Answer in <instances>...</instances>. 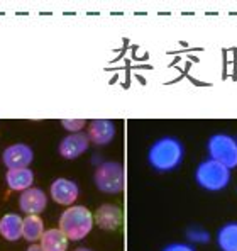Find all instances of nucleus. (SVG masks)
<instances>
[{"mask_svg":"<svg viewBox=\"0 0 237 251\" xmlns=\"http://www.w3.org/2000/svg\"><path fill=\"white\" fill-rule=\"evenodd\" d=\"M22 219L24 217L16 212L2 216V219H0V236L9 243L19 241L22 238Z\"/></svg>","mask_w":237,"mask_h":251,"instance_id":"nucleus-12","label":"nucleus"},{"mask_svg":"<svg viewBox=\"0 0 237 251\" xmlns=\"http://www.w3.org/2000/svg\"><path fill=\"white\" fill-rule=\"evenodd\" d=\"M5 182L10 190L14 192H24L32 187L34 183V172L31 168H17V170H7Z\"/></svg>","mask_w":237,"mask_h":251,"instance_id":"nucleus-13","label":"nucleus"},{"mask_svg":"<svg viewBox=\"0 0 237 251\" xmlns=\"http://www.w3.org/2000/svg\"><path fill=\"white\" fill-rule=\"evenodd\" d=\"M217 246L220 251H237V223H227L217 231Z\"/></svg>","mask_w":237,"mask_h":251,"instance_id":"nucleus-16","label":"nucleus"},{"mask_svg":"<svg viewBox=\"0 0 237 251\" xmlns=\"http://www.w3.org/2000/svg\"><path fill=\"white\" fill-rule=\"evenodd\" d=\"M210 160L224 165L229 170L237 167V139L225 132H217L207 143Z\"/></svg>","mask_w":237,"mask_h":251,"instance_id":"nucleus-5","label":"nucleus"},{"mask_svg":"<svg viewBox=\"0 0 237 251\" xmlns=\"http://www.w3.org/2000/svg\"><path fill=\"white\" fill-rule=\"evenodd\" d=\"M34 160V151L25 143H16L3 150L2 161L7 170H17V168H29V165Z\"/></svg>","mask_w":237,"mask_h":251,"instance_id":"nucleus-6","label":"nucleus"},{"mask_svg":"<svg viewBox=\"0 0 237 251\" xmlns=\"http://www.w3.org/2000/svg\"><path fill=\"white\" fill-rule=\"evenodd\" d=\"M25 251H43V248H41L39 243H34V245H29V248Z\"/></svg>","mask_w":237,"mask_h":251,"instance_id":"nucleus-20","label":"nucleus"},{"mask_svg":"<svg viewBox=\"0 0 237 251\" xmlns=\"http://www.w3.org/2000/svg\"><path fill=\"white\" fill-rule=\"evenodd\" d=\"M39 245L43 251H68L70 239L63 234L59 227H51V229L44 231Z\"/></svg>","mask_w":237,"mask_h":251,"instance_id":"nucleus-14","label":"nucleus"},{"mask_svg":"<svg viewBox=\"0 0 237 251\" xmlns=\"http://www.w3.org/2000/svg\"><path fill=\"white\" fill-rule=\"evenodd\" d=\"M73 251H94V250H90V248H85V246H80V248H76V250H73Z\"/></svg>","mask_w":237,"mask_h":251,"instance_id":"nucleus-21","label":"nucleus"},{"mask_svg":"<svg viewBox=\"0 0 237 251\" xmlns=\"http://www.w3.org/2000/svg\"><path fill=\"white\" fill-rule=\"evenodd\" d=\"M187 238L190 243H198V245H207L210 241V232L203 227H190L187 231Z\"/></svg>","mask_w":237,"mask_h":251,"instance_id":"nucleus-17","label":"nucleus"},{"mask_svg":"<svg viewBox=\"0 0 237 251\" xmlns=\"http://www.w3.org/2000/svg\"><path fill=\"white\" fill-rule=\"evenodd\" d=\"M88 139L97 146H105L116 138V124L109 119L92 121L88 127Z\"/></svg>","mask_w":237,"mask_h":251,"instance_id":"nucleus-11","label":"nucleus"},{"mask_svg":"<svg viewBox=\"0 0 237 251\" xmlns=\"http://www.w3.org/2000/svg\"><path fill=\"white\" fill-rule=\"evenodd\" d=\"M47 205V194L39 187H31L19 195V209L25 216H39Z\"/></svg>","mask_w":237,"mask_h":251,"instance_id":"nucleus-8","label":"nucleus"},{"mask_svg":"<svg viewBox=\"0 0 237 251\" xmlns=\"http://www.w3.org/2000/svg\"><path fill=\"white\" fill-rule=\"evenodd\" d=\"M49 195L58 205L71 207L80 197V187L70 178H56L49 187Z\"/></svg>","mask_w":237,"mask_h":251,"instance_id":"nucleus-7","label":"nucleus"},{"mask_svg":"<svg viewBox=\"0 0 237 251\" xmlns=\"http://www.w3.org/2000/svg\"><path fill=\"white\" fill-rule=\"evenodd\" d=\"M185 158V146L175 136H163L151 145L147 161L156 172H171L178 168Z\"/></svg>","mask_w":237,"mask_h":251,"instance_id":"nucleus-1","label":"nucleus"},{"mask_svg":"<svg viewBox=\"0 0 237 251\" xmlns=\"http://www.w3.org/2000/svg\"><path fill=\"white\" fill-rule=\"evenodd\" d=\"M95 226L94 214L90 212V209H87L85 205H71L63 210V214L59 216V224L58 227L63 231V234L70 239V241H81L92 232Z\"/></svg>","mask_w":237,"mask_h":251,"instance_id":"nucleus-2","label":"nucleus"},{"mask_svg":"<svg viewBox=\"0 0 237 251\" xmlns=\"http://www.w3.org/2000/svg\"><path fill=\"white\" fill-rule=\"evenodd\" d=\"M195 180L203 190L220 192L231 183V170L209 158L195 170Z\"/></svg>","mask_w":237,"mask_h":251,"instance_id":"nucleus-3","label":"nucleus"},{"mask_svg":"<svg viewBox=\"0 0 237 251\" xmlns=\"http://www.w3.org/2000/svg\"><path fill=\"white\" fill-rule=\"evenodd\" d=\"M94 182L103 194H120L125 183L124 167L118 161H102L94 173Z\"/></svg>","mask_w":237,"mask_h":251,"instance_id":"nucleus-4","label":"nucleus"},{"mask_svg":"<svg viewBox=\"0 0 237 251\" xmlns=\"http://www.w3.org/2000/svg\"><path fill=\"white\" fill-rule=\"evenodd\" d=\"M90 148V139L83 132H73L61 139L58 146V153L65 160H76Z\"/></svg>","mask_w":237,"mask_h":251,"instance_id":"nucleus-9","label":"nucleus"},{"mask_svg":"<svg viewBox=\"0 0 237 251\" xmlns=\"http://www.w3.org/2000/svg\"><path fill=\"white\" fill-rule=\"evenodd\" d=\"M95 224L103 231H117L122 226L124 221V212L118 205L114 204H103L95 210L94 214Z\"/></svg>","mask_w":237,"mask_h":251,"instance_id":"nucleus-10","label":"nucleus"},{"mask_svg":"<svg viewBox=\"0 0 237 251\" xmlns=\"http://www.w3.org/2000/svg\"><path fill=\"white\" fill-rule=\"evenodd\" d=\"M63 129H66L68 132H81V129L87 126V121L85 119H63L61 121Z\"/></svg>","mask_w":237,"mask_h":251,"instance_id":"nucleus-18","label":"nucleus"},{"mask_svg":"<svg viewBox=\"0 0 237 251\" xmlns=\"http://www.w3.org/2000/svg\"><path fill=\"white\" fill-rule=\"evenodd\" d=\"M44 223L39 216H25L22 219V239L34 245L39 243L44 234Z\"/></svg>","mask_w":237,"mask_h":251,"instance_id":"nucleus-15","label":"nucleus"},{"mask_svg":"<svg viewBox=\"0 0 237 251\" xmlns=\"http://www.w3.org/2000/svg\"><path fill=\"white\" fill-rule=\"evenodd\" d=\"M161 251H197L190 243H169Z\"/></svg>","mask_w":237,"mask_h":251,"instance_id":"nucleus-19","label":"nucleus"}]
</instances>
